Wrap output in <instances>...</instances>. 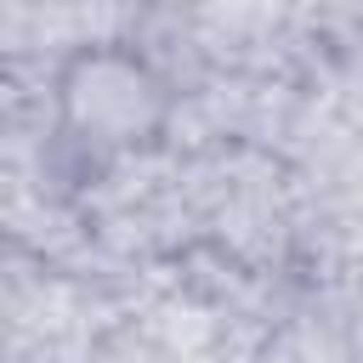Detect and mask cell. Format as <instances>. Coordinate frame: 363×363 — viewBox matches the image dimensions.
Here are the masks:
<instances>
[{
    "label": "cell",
    "instance_id": "6da1fadb",
    "mask_svg": "<svg viewBox=\"0 0 363 363\" xmlns=\"http://www.w3.org/2000/svg\"><path fill=\"white\" fill-rule=\"evenodd\" d=\"M51 119L85 159H142L176 125V85L136 40H79L51 68Z\"/></svg>",
    "mask_w": 363,
    "mask_h": 363
}]
</instances>
